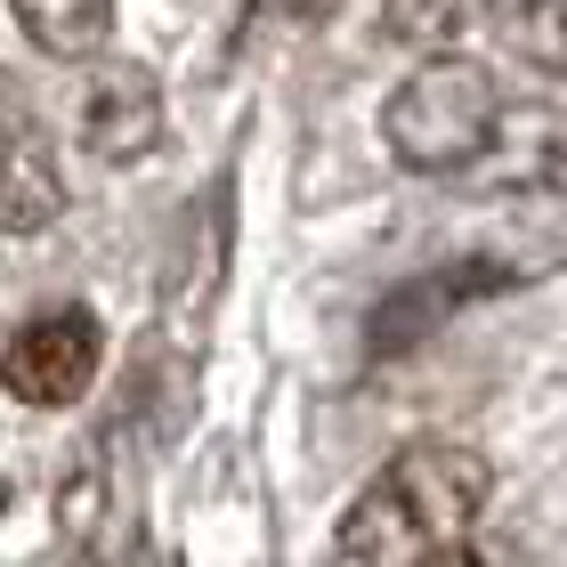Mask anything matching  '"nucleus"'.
<instances>
[{
  "mask_svg": "<svg viewBox=\"0 0 567 567\" xmlns=\"http://www.w3.org/2000/svg\"><path fill=\"white\" fill-rule=\"evenodd\" d=\"M73 131H82V146L97 163H138L163 138V90H154V73L131 65V58L90 65L82 97H73Z\"/></svg>",
  "mask_w": 567,
  "mask_h": 567,
  "instance_id": "20e7f679",
  "label": "nucleus"
},
{
  "mask_svg": "<svg viewBox=\"0 0 567 567\" xmlns=\"http://www.w3.org/2000/svg\"><path fill=\"white\" fill-rule=\"evenodd\" d=\"M503 90L495 73L454 58V49H437L422 58L405 82L390 90V106H381V138L405 171H430V178H462L486 154V138L503 131Z\"/></svg>",
  "mask_w": 567,
  "mask_h": 567,
  "instance_id": "f03ea898",
  "label": "nucleus"
},
{
  "mask_svg": "<svg viewBox=\"0 0 567 567\" xmlns=\"http://www.w3.org/2000/svg\"><path fill=\"white\" fill-rule=\"evenodd\" d=\"M511 33H519V58H527V65L567 73V0H519Z\"/></svg>",
  "mask_w": 567,
  "mask_h": 567,
  "instance_id": "1a4fd4ad",
  "label": "nucleus"
},
{
  "mask_svg": "<svg viewBox=\"0 0 567 567\" xmlns=\"http://www.w3.org/2000/svg\"><path fill=\"white\" fill-rule=\"evenodd\" d=\"M58 212H65V178L49 163L41 131L17 122V163H9V212H0V227H9V236H41Z\"/></svg>",
  "mask_w": 567,
  "mask_h": 567,
  "instance_id": "0eeeda50",
  "label": "nucleus"
},
{
  "mask_svg": "<svg viewBox=\"0 0 567 567\" xmlns=\"http://www.w3.org/2000/svg\"><path fill=\"white\" fill-rule=\"evenodd\" d=\"M478 24H486V0H381V33L398 49H422V58L462 49Z\"/></svg>",
  "mask_w": 567,
  "mask_h": 567,
  "instance_id": "6e6552de",
  "label": "nucleus"
},
{
  "mask_svg": "<svg viewBox=\"0 0 567 567\" xmlns=\"http://www.w3.org/2000/svg\"><path fill=\"white\" fill-rule=\"evenodd\" d=\"M300 9H308V17H317V9H332V0H300Z\"/></svg>",
  "mask_w": 567,
  "mask_h": 567,
  "instance_id": "9d476101",
  "label": "nucleus"
},
{
  "mask_svg": "<svg viewBox=\"0 0 567 567\" xmlns=\"http://www.w3.org/2000/svg\"><path fill=\"white\" fill-rule=\"evenodd\" d=\"M17 24L33 33V49H49V58H97L114 33V0H9Z\"/></svg>",
  "mask_w": 567,
  "mask_h": 567,
  "instance_id": "423d86ee",
  "label": "nucleus"
},
{
  "mask_svg": "<svg viewBox=\"0 0 567 567\" xmlns=\"http://www.w3.org/2000/svg\"><path fill=\"white\" fill-rule=\"evenodd\" d=\"M97 357H106V332H97L90 308H41V317L17 324L0 381H9L17 405H73L97 381Z\"/></svg>",
  "mask_w": 567,
  "mask_h": 567,
  "instance_id": "7ed1b4c3",
  "label": "nucleus"
},
{
  "mask_svg": "<svg viewBox=\"0 0 567 567\" xmlns=\"http://www.w3.org/2000/svg\"><path fill=\"white\" fill-rule=\"evenodd\" d=\"M495 495V471H486L478 446H454V437H422L398 462L357 486L332 551L365 559V567H414V559H446L471 544L478 511Z\"/></svg>",
  "mask_w": 567,
  "mask_h": 567,
  "instance_id": "f257e3e1",
  "label": "nucleus"
},
{
  "mask_svg": "<svg viewBox=\"0 0 567 567\" xmlns=\"http://www.w3.org/2000/svg\"><path fill=\"white\" fill-rule=\"evenodd\" d=\"M462 187L478 195H535V187H567V122L551 106H519L503 114V131L486 138V154L462 171Z\"/></svg>",
  "mask_w": 567,
  "mask_h": 567,
  "instance_id": "39448f33",
  "label": "nucleus"
}]
</instances>
